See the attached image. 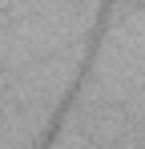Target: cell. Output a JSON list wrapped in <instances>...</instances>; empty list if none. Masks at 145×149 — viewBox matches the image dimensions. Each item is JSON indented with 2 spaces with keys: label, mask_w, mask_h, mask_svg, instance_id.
<instances>
[{
  "label": "cell",
  "mask_w": 145,
  "mask_h": 149,
  "mask_svg": "<svg viewBox=\"0 0 145 149\" xmlns=\"http://www.w3.org/2000/svg\"><path fill=\"white\" fill-rule=\"evenodd\" d=\"M137 4H145V0H137Z\"/></svg>",
  "instance_id": "6da1fadb"
}]
</instances>
